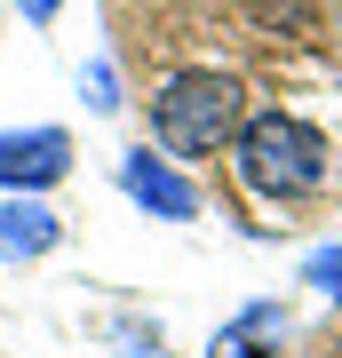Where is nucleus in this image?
Masks as SVG:
<instances>
[{
	"label": "nucleus",
	"mask_w": 342,
	"mask_h": 358,
	"mask_svg": "<svg viewBox=\"0 0 342 358\" xmlns=\"http://www.w3.org/2000/svg\"><path fill=\"white\" fill-rule=\"evenodd\" d=\"M120 199H136L143 215H159V223H191L199 215V183H191L167 152H143V143L120 159Z\"/></svg>",
	"instance_id": "nucleus-4"
},
{
	"label": "nucleus",
	"mask_w": 342,
	"mask_h": 358,
	"mask_svg": "<svg viewBox=\"0 0 342 358\" xmlns=\"http://www.w3.org/2000/svg\"><path fill=\"white\" fill-rule=\"evenodd\" d=\"M239 120H247V88L231 72H176L167 88L152 96V136H159V152L167 159H207V152H223L231 136H239Z\"/></svg>",
	"instance_id": "nucleus-2"
},
{
	"label": "nucleus",
	"mask_w": 342,
	"mask_h": 358,
	"mask_svg": "<svg viewBox=\"0 0 342 358\" xmlns=\"http://www.w3.org/2000/svg\"><path fill=\"white\" fill-rule=\"evenodd\" d=\"M64 176H72V136L64 128H8L0 136V192L8 199H40Z\"/></svg>",
	"instance_id": "nucleus-3"
},
{
	"label": "nucleus",
	"mask_w": 342,
	"mask_h": 358,
	"mask_svg": "<svg viewBox=\"0 0 342 358\" xmlns=\"http://www.w3.org/2000/svg\"><path fill=\"white\" fill-rule=\"evenodd\" d=\"M80 88H88V112H120V80H112V64H104V56L80 72Z\"/></svg>",
	"instance_id": "nucleus-8"
},
{
	"label": "nucleus",
	"mask_w": 342,
	"mask_h": 358,
	"mask_svg": "<svg viewBox=\"0 0 342 358\" xmlns=\"http://www.w3.org/2000/svg\"><path fill=\"white\" fill-rule=\"evenodd\" d=\"M231 167L255 199H311L327 183V136L303 112H255L231 136Z\"/></svg>",
	"instance_id": "nucleus-1"
},
{
	"label": "nucleus",
	"mask_w": 342,
	"mask_h": 358,
	"mask_svg": "<svg viewBox=\"0 0 342 358\" xmlns=\"http://www.w3.org/2000/svg\"><path fill=\"white\" fill-rule=\"evenodd\" d=\"M56 239H64L56 207H40V199H0V263H40Z\"/></svg>",
	"instance_id": "nucleus-5"
},
{
	"label": "nucleus",
	"mask_w": 342,
	"mask_h": 358,
	"mask_svg": "<svg viewBox=\"0 0 342 358\" xmlns=\"http://www.w3.org/2000/svg\"><path fill=\"white\" fill-rule=\"evenodd\" d=\"M279 327H287V310H279V303H255V310H239V319L215 334V358H271Z\"/></svg>",
	"instance_id": "nucleus-6"
},
{
	"label": "nucleus",
	"mask_w": 342,
	"mask_h": 358,
	"mask_svg": "<svg viewBox=\"0 0 342 358\" xmlns=\"http://www.w3.org/2000/svg\"><path fill=\"white\" fill-rule=\"evenodd\" d=\"M303 287H318V294H334V303H342V247H318V255L303 263Z\"/></svg>",
	"instance_id": "nucleus-7"
},
{
	"label": "nucleus",
	"mask_w": 342,
	"mask_h": 358,
	"mask_svg": "<svg viewBox=\"0 0 342 358\" xmlns=\"http://www.w3.org/2000/svg\"><path fill=\"white\" fill-rule=\"evenodd\" d=\"M56 8H64V0H16V16H24V24H56Z\"/></svg>",
	"instance_id": "nucleus-9"
}]
</instances>
